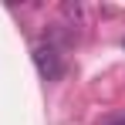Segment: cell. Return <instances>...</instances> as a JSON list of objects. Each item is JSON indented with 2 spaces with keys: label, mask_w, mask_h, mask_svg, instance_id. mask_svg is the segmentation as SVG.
Wrapping results in <instances>:
<instances>
[{
  "label": "cell",
  "mask_w": 125,
  "mask_h": 125,
  "mask_svg": "<svg viewBox=\"0 0 125 125\" xmlns=\"http://www.w3.org/2000/svg\"><path fill=\"white\" fill-rule=\"evenodd\" d=\"M34 64H37L41 78L54 81V78L61 74V54H58V47H54V44H37V47H34Z\"/></svg>",
  "instance_id": "1"
},
{
  "label": "cell",
  "mask_w": 125,
  "mask_h": 125,
  "mask_svg": "<svg viewBox=\"0 0 125 125\" xmlns=\"http://www.w3.org/2000/svg\"><path fill=\"white\" fill-rule=\"evenodd\" d=\"M61 14H64L71 24H78V27L84 24V7H81V3H64V7H61Z\"/></svg>",
  "instance_id": "2"
},
{
  "label": "cell",
  "mask_w": 125,
  "mask_h": 125,
  "mask_svg": "<svg viewBox=\"0 0 125 125\" xmlns=\"http://www.w3.org/2000/svg\"><path fill=\"white\" fill-rule=\"evenodd\" d=\"M102 125H125V115H118V118H108V122H102Z\"/></svg>",
  "instance_id": "3"
},
{
  "label": "cell",
  "mask_w": 125,
  "mask_h": 125,
  "mask_svg": "<svg viewBox=\"0 0 125 125\" xmlns=\"http://www.w3.org/2000/svg\"><path fill=\"white\" fill-rule=\"evenodd\" d=\"M122 44H125V41H122Z\"/></svg>",
  "instance_id": "4"
}]
</instances>
